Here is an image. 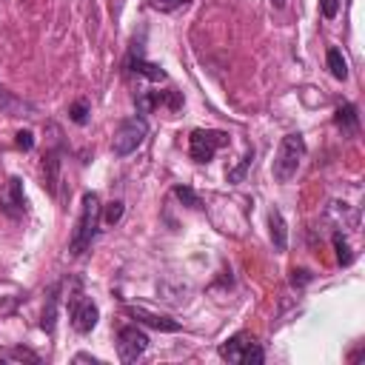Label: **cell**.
Masks as SVG:
<instances>
[{
    "label": "cell",
    "instance_id": "cb8c5ba5",
    "mask_svg": "<svg viewBox=\"0 0 365 365\" xmlns=\"http://www.w3.org/2000/svg\"><path fill=\"white\" fill-rule=\"evenodd\" d=\"M108 225H114V222H120V217H123V200H111L108 202V208H106V214H100Z\"/></svg>",
    "mask_w": 365,
    "mask_h": 365
},
{
    "label": "cell",
    "instance_id": "6da1fadb",
    "mask_svg": "<svg viewBox=\"0 0 365 365\" xmlns=\"http://www.w3.org/2000/svg\"><path fill=\"white\" fill-rule=\"evenodd\" d=\"M100 197L94 191H86L83 194V208H80V217H77V225H74V234H71V242H68V254L71 257H83L94 237H97V225H100Z\"/></svg>",
    "mask_w": 365,
    "mask_h": 365
},
{
    "label": "cell",
    "instance_id": "9a60e30c",
    "mask_svg": "<svg viewBox=\"0 0 365 365\" xmlns=\"http://www.w3.org/2000/svg\"><path fill=\"white\" fill-rule=\"evenodd\" d=\"M0 111L3 114H9V117H23V114H29L31 111V106L29 103H23L20 97H14L9 88H3L0 86Z\"/></svg>",
    "mask_w": 365,
    "mask_h": 365
},
{
    "label": "cell",
    "instance_id": "ba28073f",
    "mask_svg": "<svg viewBox=\"0 0 365 365\" xmlns=\"http://www.w3.org/2000/svg\"><path fill=\"white\" fill-rule=\"evenodd\" d=\"M123 314L131 317V319H137V322H143V325H148V328H154V331H168V334L180 331V322H177V319L163 317V314H151V311L143 308V305H125Z\"/></svg>",
    "mask_w": 365,
    "mask_h": 365
},
{
    "label": "cell",
    "instance_id": "d4e9b609",
    "mask_svg": "<svg viewBox=\"0 0 365 365\" xmlns=\"http://www.w3.org/2000/svg\"><path fill=\"white\" fill-rule=\"evenodd\" d=\"M311 279H314V274H311L308 268H294V271H291V285H294V288H302V285H308Z\"/></svg>",
    "mask_w": 365,
    "mask_h": 365
},
{
    "label": "cell",
    "instance_id": "9c48e42d",
    "mask_svg": "<svg viewBox=\"0 0 365 365\" xmlns=\"http://www.w3.org/2000/svg\"><path fill=\"white\" fill-rule=\"evenodd\" d=\"M251 342H254V336L245 334V331H240V334L228 336V339L220 345V356H222L225 362H242V354H245V348H248Z\"/></svg>",
    "mask_w": 365,
    "mask_h": 365
},
{
    "label": "cell",
    "instance_id": "8992f818",
    "mask_svg": "<svg viewBox=\"0 0 365 365\" xmlns=\"http://www.w3.org/2000/svg\"><path fill=\"white\" fill-rule=\"evenodd\" d=\"M68 319H71V328H74L77 334H88V331H94V325H97V319H100V308H97L88 297L74 294V297L68 299Z\"/></svg>",
    "mask_w": 365,
    "mask_h": 365
},
{
    "label": "cell",
    "instance_id": "603a6c76",
    "mask_svg": "<svg viewBox=\"0 0 365 365\" xmlns=\"http://www.w3.org/2000/svg\"><path fill=\"white\" fill-rule=\"evenodd\" d=\"M68 114H71V120H74L77 125H86V120H88V103H86V100H77V103L68 108Z\"/></svg>",
    "mask_w": 365,
    "mask_h": 365
},
{
    "label": "cell",
    "instance_id": "44dd1931",
    "mask_svg": "<svg viewBox=\"0 0 365 365\" xmlns=\"http://www.w3.org/2000/svg\"><path fill=\"white\" fill-rule=\"evenodd\" d=\"M148 6L160 14H171V11H180L188 6V0H148Z\"/></svg>",
    "mask_w": 365,
    "mask_h": 365
},
{
    "label": "cell",
    "instance_id": "5bb4252c",
    "mask_svg": "<svg viewBox=\"0 0 365 365\" xmlns=\"http://www.w3.org/2000/svg\"><path fill=\"white\" fill-rule=\"evenodd\" d=\"M128 68L134 71V74H140V77H145V80H151V83H160V80H165V71L157 66V63H148V60H143V57H128Z\"/></svg>",
    "mask_w": 365,
    "mask_h": 365
},
{
    "label": "cell",
    "instance_id": "30bf717a",
    "mask_svg": "<svg viewBox=\"0 0 365 365\" xmlns=\"http://www.w3.org/2000/svg\"><path fill=\"white\" fill-rule=\"evenodd\" d=\"M334 123L336 128L345 134V137H356L359 134V114H356V106L354 103H342L334 114Z\"/></svg>",
    "mask_w": 365,
    "mask_h": 365
},
{
    "label": "cell",
    "instance_id": "83f0119b",
    "mask_svg": "<svg viewBox=\"0 0 365 365\" xmlns=\"http://www.w3.org/2000/svg\"><path fill=\"white\" fill-rule=\"evenodd\" d=\"M74 362H91V365H100V359H94V356H86V354H77V356H74Z\"/></svg>",
    "mask_w": 365,
    "mask_h": 365
},
{
    "label": "cell",
    "instance_id": "5b68a950",
    "mask_svg": "<svg viewBox=\"0 0 365 365\" xmlns=\"http://www.w3.org/2000/svg\"><path fill=\"white\" fill-rule=\"evenodd\" d=\"M148 351V334L137 325H123L117 331V356L120 362H137Z\"/></svg>",
    "mask_w": 365,
    "mask_h": 365
},
{
    "label": "cell",
    "instance_id": "52a82bcc",
    "mask_svg": "<svg viewBox=\"0 0 365 365\" xmlns=\"http://www.w3.org/2000/svg\"><path fill=\"white\" fill-rule=\"evenodd\" d=\"M0 211L9 220H23L26 217V191L20 177H9L6 185L0 188Z\"/></svg>",
    "mask_w": 365,
    "mask_h": 365
},
{
    "label": "cell",
    "instance_id": "4316f807",
    "mask_svg": "<svg viewBox=\"0 0 365 365\" xmlns=\"http://www.w3.org/2000/svg\"><path fill=\"white\" fill-rule=\"evenodd\" d=\"M319 11L325 20H334L336 11H339V0H319Z\"/></svg>",
    "mask_w": 365,
    "mask_h": 365
},
{
    "label": "cell",
    "instance_id": "2e32d148",
    "mask_svg": "<svg viewBox=\"0 0 365 365\" xmlns=\"http://www.w3.org/2000/svg\"><path fill=\"white\" fill-rule=\"evenodd\" d=\"M325 60H328V71L336 77V80H345L348 77V60L342 57V51L339 48H328V54H325Z\"/></svg>",
    "mask_w": 365,
    "mask_h": 365
},
{
    "label": "cell",
    "instance_id": "4fadbf2b",
    "mask_svg": "<svg viewBox=\"0 0 365 365\" xmlns=\"http://www.w3.org/2000/svg\"><path fill=\"white\" fill-rule=\"evenodd\" d=\"M57 302H60V285H51V291L46 297V305H43V317H40V328L46 334H54V325H57Z\"/></svg>",
    "mask_w": 365,
    "mask_h": 365
},
{
    "label": "cell",
    "instance_id": "d6986e66",
    "mask_svg": "<svg viewBox=\"0 0 365 365\" xmlns=\"http://www.w3.org/2000/svg\"><path fill=\"white\" fill-rule=\"evenodd\" d=\"M334 248H336V262H339V265H351V262H354V251H351L348 240H345L339 231L334 234Z\"/></svg>",
    "mask_w": 365,
    "mask_h": 365
},
{
    "label": "cell",
    "instance_id": "7a4b0ae2",
    "mask_svg": "<svg viewBox=\"0 0 365 365\" xmlns=\"http://www.w3.org/2000/svg\"><path fill=\"white\" fill-rule=\"evenodd\" d=\"M305 157V140L299 131H291L282 137L279 148H277V157H274V165H271V174L277 182H291L299 171V163Z\"/></svg>",
    "mask_w": 365,
    "mask_h": 365
},
{
    "label": "cell",
    "instance_id": "ffe728a7",
    "mask_svg": "<svg viewBox=\"0 0 365 365\" xmlns=\"http://www.w3.org/2000/svg\"><path fill=\"white\" fill-rule=\"evenodd\" d=\"M174 197H177L182 205H188V208H200V205H202L191 185H174Z\"/></svg>",
    "mask_w": 365,
    "mask_h": 365
},
{
    "label": "cell",
    "instance_id": "ac0fdd59",
    "mask_svg": "<svg viewBox=\"0 0 365 365\" xmlns=\"http://www.w3.org/2000/svg\"><path fill=\"white\" fill-rule=\"evenodd\" d=\"M0 359H11V362H31V365H37V362H40V356H37L34 351H29V348H6V351H0Z\"/></svg>",
    "mask_w": 365,
    "mask_h": 365
},
{
    "label": "cell",
    "instance_id": "3957f363",
    "mask_svg": "<svg viewBox=\"0 0 365 365\" xmlns=\"http://www.w3.org/2000/svg\"><path fill=\"white\" fill-rule=\"evenodd\" d=\"M145 137H148V123H145V117L134 114V117H128L117 125V131L111 137V151L117 157H128L143 145Z\"/></svg>",
    "mask_w": 365,
    "mask_h": 365
},
{
    "label": "cell",
    "instance_id": "7c38bea8",
    "mask_svg": "<svg viewBox=\"0 0 365 365\" xmlns=\"http://www.w3.org/2000/svg\"><path fill=\"white\" fill-rule=\"evenodd\" d=\"M57 182H60V151H48L43 157V185L48 188V194H57Z\"/></svg>",
    "mask_w": 365,
    "mask_h": 365
},
{
    "label": "cell",
    "instance_id": "484cf974",
    "mask_svg": "<svg viewBox=\"0 0 365 365\" xmlns=\"http://www.w3.org/2000/svg\"><path fill=\"white\" fill-rule=\"evenodd\" d=\"M14 143H17V148L31 151V148H34V134H31V131H17V134H14Z\"/></svg>",
    "mask_w": 365,
    "mask_h": 365
},
{
    "label": "cell",
    "instance_id": "f1b7e54d",
    "mask_svg": "<svg viewBox=\"0 0 365 365\" xmlns=\"http://www.w3.org/2000/svg\"><path fill=\"white\" fill-rule=\"evenodd\" d=\"M271 6H274V9H282V6H285V0H271Z\"/></svg>",
    "mask_w": 365,
    "mask_h": 365
},
{
    "label": "cell",
    "instance_id": "8fae6325",
    "mask_svg": "<svg viewBox=\"0 0 365 365\" xmlns=\"http://www.w3.org/2000/svg\"><path fill=\"white\" fill-rule=\"evenodd\" d=\"M268 234H271L274 251L282 254L285 245H288V228H285V220H282L279 208H271V211H268Z\"/></svg>",
    "mask_w": 365,
    "mask_h": 365
},
{
    "label": "cell",
    "instance_id": "277c9868",
    "mask_svg": "<svg viewBox=\"0 0 365 365\" xmlns=\"http://www.w3.org/2000/svg\"><path fill=\"white\" fill-rule=\"evenodd\" d=\"M222 145H228V134L220 128H194L188 134V154L194 163H211Z\"/></svg>",
    "mask_w": 365,
    "mask_h": 365
},
{
    "label": "cell",
    "instance_id": "e0dca14e",
    "mask_svg": "<svg viewBox=\"0 0 365 365\" xmlns=\"http://www.w3.org/2000/svg\"><path fill=\"white\" fill-rule=\"evenodd\" d=\"M251 165H254V145H248V148H245V157L240 160V165H234V168H228V174H225V180H228V182H242Z\"/></svg>",
    "mask_w": 365,
    "mask_h": 365
},
{
    "label": "cell",
    "instance_id": "7402d4cb",
    "mask_svg": "<svg viewBox=\"0 0 365 365\" xmlns=\"http://www.w3.org/2000/svg\"><path fill=\"white\" fill-rule=\"evenodd\" d=\"M265 362V351L257 345V342H251L248 348H245V354H242V362L240 365H262Z\"/></svg>",
    "mask_w": 365,
    "mask_h": 365
}]
</instances>
